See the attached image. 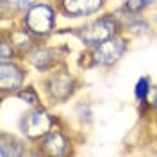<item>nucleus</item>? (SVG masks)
Returning a JSON list of instances; mask_svg holds the SVG:
<instances>
[{"instance_id":"f257e3e1","label":"nucleus","mask_w":157,"mask_h":157,"mask_svg":"<svg viewBox=\"0 0 157 157\" xmlns=\"http://www.w3.org/2000/svg\"><path fill=\"white\" fill-rule=\"evenodd\" d=\"M25 23H27L30 32L45 36L54 27V11H52V7L45 6V4H36L27 11Z\"/></svg>"},{"instance_id":"423d86ee","label":"nucleus","mask_w":157,"mask_h":157,"mask_svg":"<svg viewBox=\"0 0 157 157\" xmlns=\"http://www.w3.org/2000/svg\"><path fill=\"white\" fill-rule=\"evenodd\" d=\"M23 82V73L20 71L16 66L2 63L0 66V86L4 91H14L18 89Z\"/></svg>"},{"instance_id":"6e6552de","label":"nucleus","mask_w":157,"mask_h":157,"mask_svg":"<svg viewBox=\"0 0 157 157\" xmlns=\"http://www.w3.org/2000/svg\"><path fill=\"white\" fill-rule=\"evenodd\" d=\"M34 2L36 0H2L4 7H9L11 11H29Z\"/></svg>"},{"instance_id":"f8f14e48","label":"nucleus","mask_w":157,"mask_h":157,"mask_svg":"<svg viewBox=\"0 0 157 157\" xmlns=\"http://www.w3.org/2000/svg\"><path fill=\"white\" fill-rule=\"evenodd\" d=\"M13 56V48L9 47V43H2V48H0V59H2V63H6L7 59Z\"/></svg>"},{"instance_id":"20e7f679","label":"nucleus","mask_w":157,"mask_h":157,"mask_svg":"<svg viewBox=\"0 0 157 157\" xmlns=\"http://www.w3.org/2000/svg\"><path fill=\"white\" fill-rule=\"evenodd\" d=\"M50 116L45 111H32L27 114L25 121H23V132L29 137H41L43 134H47L50 128Z\"/></svg>"},{"instance_id":"7ed1b4c3","label":"nucleus","mask_w":157,"mask_h":157,"mask_svg":"<svg viewBox=\"0 0 157 157\" xmlns=\"http://www.w3.org/2000/svg\"><path fill=\"white\" fill-rule=\"evenodd\" d=\"M123 52H125V43L121 39L109 38L97 45V48L93 52V59L98 64H113L123 56Z\"/></svg>"},{"instance_id":"39448f33","label":"nucleus","mask_w":157,"mask_h":157,"mask_svg":"<svg viewBox=\"0 0 157 157\" xmlns=\"http://www.w3.org/2000/svg\"><path fill=\"white\" fill-rule=\"evenodd\" d=\"M102 7V0H63V9L71 16H86Z\"/></svg>"},{"instance_id":"9d476101","label":"nucleus","mask_w":157,"mask_h":157,"mask_svg":"<svg viewBox=\"0 0 157 157\" xmlns=\"http://www.w3.org/2000/svg\"><path fill=\"white\" fill-rule=\"evenodd\" d=\"M150 4V0H127L125 6L128 11H141L143 7H147Z\"/></svg>"},{"instance_id":"1a4fd4ad","label":"nucleus","mask_w":157,"mask_h":157,"mask_svg":"<svg viewBox=\"0 0 157 157\" xmlns=\"http://www.w3.org/2000/svg\"><path fill=\"white\" fill-rule=\"evenodd\" d=\"M148 93H150V82H148V78L147 77L139 78L136 84V98L143 102V100H147Z\"/></svg>"},{"instance_id":"f03ea898","label":"nucleus","mask_w":157,"mask_h":157,"mask_svg":"<svg viewBox=\"0 0 157 157\" xmlns=\"http://www.w3.org/2000/svg\"><path fill=\"white\" fill-rule=\"evenodd\" d=\"M114 30H116V25H114L113 20L100 18V20H97V21L86 25L84 29H80L78 38L82 39L86 45H91V47H93V45H98V43H102V41H105V39L113 38Z\"/></svg>"},{"instance_id":"9b49d317","label":"nucleus","mask_w":157,"mask_h":157,"mask_svg":"<svg viewBox=\"0 0 157 157\" xmlns=\"http://www.w3.org/2000/svg\"><path fill=\"white\" fill-rule=\"evenodd\" d=\"M20 98H21V100H25V102H29L30 105H36V104H38V97H36V93H34L30 88L23 89V91L20 93Z\"/></svg>"},{"instance_id":"0eeeda50","label":"nucleus","mask_w":157,"mask_h":157,"mask_svg":"<svg viewBox=\"0 0 157 157\" xmlns=\"http://www.w3.org/2000/svg\"><path fill=\"white\" fill-rule=\"evenodd\" d=\"M43 148H45L48 154H52V155H64L66 150H68V141L64 139L63 134L52 132V134H48V136L45 137Z\"/></svg>"}]
</instances>
